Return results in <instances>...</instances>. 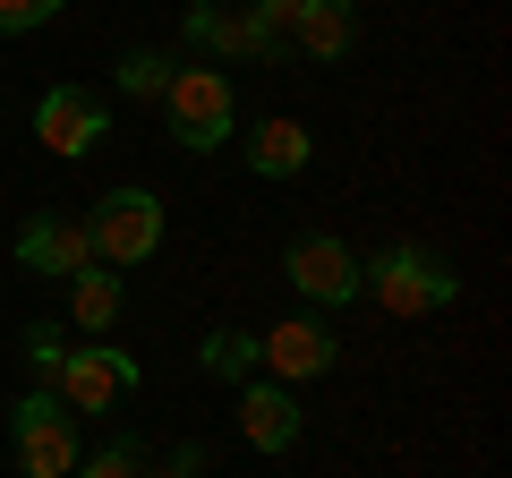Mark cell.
<instances>
[{
	"label": "cell",
	"instance_id": "1",
	"mask_svg": "<svg viewBox=\"0 0 512 478\" xmlns=\"http://www.w3.org/2000/svg\"><path fill=\"white\" fill-rule=\"evenodd\" d=\"M359 299H376L384 316H444L461 299V274L436 248H384V257H359Z\"/></svg>",
	"mask_w": 512,
	"mask_h": 478
},
{
	"label": "cell",
	"instance_id": "2",
	"mask_svg": "<svg viewBox=\"0 0 512 478\" xmlns=\"http://www.w3.org/2000/svg\"><path fill=\"white\" fill-rule=\"evenodd\" d=\"M86 248H94V265H111V274L146 265L154 248H163V197H154V188H103L94 214H86Z\"/></svg>",
	"mask_w": 512,
	"mask_h": 478
},
{
	"label": "cell",
	"instance_id": "3",
	"mask_svg": "<svg viewBox=\"0 0 512 478\" xmlns=\"http://www.w3.org/2000/svg\"><path fill=\"white\" fill-rule=\"evenodd\" d=\"M163 111H171V137H180L188 154H214V146L239 137V94H231L222 69H171Z\"/></svg>",
	"mask_w": 512,
	"mask_h": 478
},
{
	"label": "cell",
	"instance_id": "4",
	"mask_svg": "<svg viewBox=\"0 0 512 478\" xmlns=\"http://www.w3.org/2000/svg\"><path fill=\"white\" fill-rule=\"evenodd\" d=\"M52 393H60V410H69V419L111 410L120 393H137V359H128L120 342H69V359H60Z\"/></svg>",
	"mask_w": 512,
	"mask_h": 478
},
{
	"label": "cell",
	"instance_id": "5",
	"mask_svg": "<svg viewBox=\"0 0 512 478\" xmlns=\"http://www.w3.org/2000/svg\"><path fill=\"white\" fill-rule=\"evenodd\" d=\"M9 453H18L26 478H69L77 470V419L52 393H26V402L9 410Z\"/></svg>",
	"mask_w": 512,
	"mask_h": 478
},
{
	"label": "cell",
	"instance_id": "6",
	"mask_svg": "<svg viewBox=\"0 0 512 478\" xmlns=\"http://www.w3.org/2000/svg\"><path fill=\"white\" fill-rule=\"evenodd\" d=\"M282 274H291V291L308 299V308H350V299H359V257H350L333 231H299L291 248H282Z\"/></svg>",
	"mask_w": 512,
	"mask_h": 478
},
{
	"label": "cell",
	"instance_id": "7",
	"mask_svg": "<svg viewBox=\"0 0 512 478\" xmlns=\"http://www.w3.org/2000/svg\"><path fill=\"white\" fill-rule=\"evenodd\" d=\"M35 137H43V154H60V163H77V154H94L111 137V103L94 86H52L35 103Z\"/></svg>",
	"mask_w": 512,
	"mask_h": 478
},
{
	"label": "cell",
	"instance_id": "8",
	"mask_svg": "<svg viewBox=\"0 0 512 478\" xmlns=\"http://www.w3.org/2000/svg\"><path fill=\"white\" fill-rule=\"evenodd\" d=\"M333 359H342V350H333V333L316 325V316H282L274 333H256V368L274 376V385H308Z\"/></svg>",
	"mask_w": 512,
	"mask_h": 478
},
{
	"label": "cell",
	"instance_id": "9",
	"mask_svg": "<svg viewBox=\"0 0 512 478\" xmlns=\"http://www.w3.org/2000/svg\"><path fill=\"white\" fill-rule=\"evenodd\" d=\"M188 43L214 60H282V43L256 26L248 0H231V9H188Z\"/></svg>",
	"mask_w": 512,
	"mask_h": 478
},
{
	"label": "cell",
	"instance_id": "10",
	"mask_svg": "<svg viewBox=\"0 0 512 478\" xmlns=\"http://www.w3.org/2000/svg\"><path fill=\"white\" fill-rule=\"evenodd\" d=\"M299 402H291V385H274V376H248L239 385V436L256 444V453H291L299 444Z\"/></svg>",
	"mask_w": 512,
	"mask_h": 478
},
{
	"label": "cell",
	"instance_id": "11",
	"mask_svg": "<svg viewBox=\"0 0 512 478\" xmlns=\"http://www.w3.org/2000/svg\"><path fill=\"white\" fill-rule=\"evenodd\" d=\"M18 265L26 274H52V282H77L94 265V248H86V222H60V214H35L18 231Z\"/></svg>",
	"mask_w": 512,
	"mask_h": 478
},
{
	"label": "cell",
	"instance_id": "12",
	"mask_svg": "<svg viewBox=\"0 0 512 478\" xmlns=\"http://www.w3.org/2000/svg\"><path fill=\"white\" fill-rule=\"evenodd\" d=\"M308 154H316V137L299 129V120H282V111L248 129V171H256V180H299Z\"/></svg>",
	"mask_w": 512,
	"mask_h": 478
},
{
	"label": "cell",
	"instance_id": "13",
	"mask_svg": "<svg viewBox=\"0 0 512 478\" xmlns=\"http://www.w3.org/2000/svg\"><path fill=\"white\" fill-rule=\"evenodd\" d=\"M350 43H359V9H350V0H308V9H299L291 18V52H308V60H342Z\"/></svg>",
	"mask_w": 512,
	"mask_h": 478
},
{
	"label": "cell",
	"instance_id": "14",
	"mask_svg": "<svg viewBox=\"0 0 512 478\" xmlns=\"http://www.w3.org/2000/svg\"><path fill=\"white\" fill-rule=\"evenodd\" d=\"M120 274H111V265H86V274H77L69 282V325L77 333H111V325H120Z\"/></svg>",
	"mask_w": 512,
	"mask_h": 478
},
{
	"label": "cell",
	"instance_id": "15",
	"mask_svg": "<svg viewBox=\"0 0 512 478\" xmlns=\"http://www.w3.org/2000/svg\"><path fill=\"white\" fill-rule=\"evenodd\" d=\"M197 359H205V376H222V385H248V376H256V333L222 325V333L197 342Z\"/></svg>",
	"mask_w": 512,
	"mask_h": 478
},
{
	"label": "cell",
	"instance_id": "16",
	"mask_svg": "<svg viewBox=\"0 0 512 478\" xmlns=\"http://www.w3.org/2000/svg\"><path fill=\"white\" fill-rule=\"evenodd\" d=\"M137 470H146V444H137V436H111L103 453H77L69 478H137Z\"/></svg>",
	"mask_w": 512,
	"mask_h": 478
},
{
	"label": "cell",
	"instance_id": "17",
	"mask_svg": "<svg viewBox=\"0 0 512 478\" xmlns=\"http://www.w3.org/2000/svg\"><path fill=\"white\" fill-rule=\"evenodd\" d=\"M171 69H180L171 52H128V60H120V94H146V103H163Z\"/></svg>",
	"mask_w": 512,
	"mask_h": 478
},
{
	"label": "cell",
	"instance_id": "18",
	"mask_svg": "<svg viewBox=\"0 0 512 478\" xmlns=\"http://www.w3.org/2000/svg\"><path fill=\"white\" fill-rule=\"evenodd\" d=\"M60 359H69V333H60V325H26V368H35L43 385L60 376Z\"/></svg>",
	"mask_w": 512,
	"mask_h": 478
},
{
	"label": "cell",
	"instance_id": "19",
	"mask_svg": "<svg viewBox=\"0 0 512 478\" xmlns=\"http://www.w3.org/2000/svg\"><path fill=\"white\" fill-rule=\"evenodd\" d=\"M69 0H0V35H35V26H52Z\"/></svg>",
	"mask_w": 512,
	"mask_h": 478
},
{
	"label": "cell",
	"instance_id": "20",
	"mask_svg": "<svg viewBox=\"0 0 512 478\" xmlns=\"http://www.w3.org/2000/svg\"><path fill=\"white\" fill-rule=\"evenodd\" d=\"M248 9H256V26H265V35H274L282 52H291V18L308 9V0H248Z\"/></svg>",
	"mask_w": 512,
	"mask_h": 478
},
{
	"label": "cell",
	"instance_id": "21",
	"mask_svg": "<svg viewBox=\"0 0 512 478\" xmlns=\"http://www.w3.org/2000/svg\"><path fill=\"white\" fill-rule=\"evenodd\" d=\"M197 470H205V444H180L163 470H137V478H197Z\"/></svg>",
	"mask_w": 512,
	"mask_h": 478
},
{
	"label": "cell",
	"instance_id": "22",
	"mask_svg": "<svg viewBox=\"0 0 512 478\" xmlns=\"http://www.w3.org/2000/svg\"><path fill=\"white\" fill-rule=\"evenodd\" d=\"M188 9H231V0H188Z\"/></svg>",
	"mask_w": 512,
	"mask_h": 478
}]
</instances>
